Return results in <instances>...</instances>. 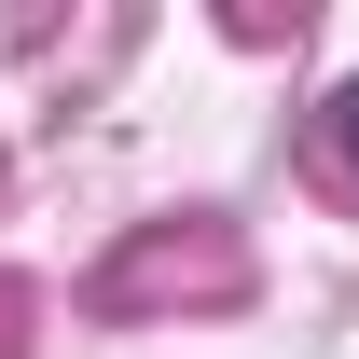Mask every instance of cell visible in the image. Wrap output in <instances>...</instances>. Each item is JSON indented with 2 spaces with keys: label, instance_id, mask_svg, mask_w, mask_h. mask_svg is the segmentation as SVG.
I'll return each mask as SVG.
<instances>
[{
  "label": "cell",
  "instance_id": "6da1fadb",
  "mask_svg": "<svg viewBox=\"0 0 359 359\" xmlns=\"http://www.w3.org/2000/svg\"><path fill=\"white\" fill-rule=\"evenodd\" d=\"M332 125H346V166H359V83H346V97H332Z\"/></svg>",
  "mask_w": 359,
  "mask_h": 359
}]
</instances>
